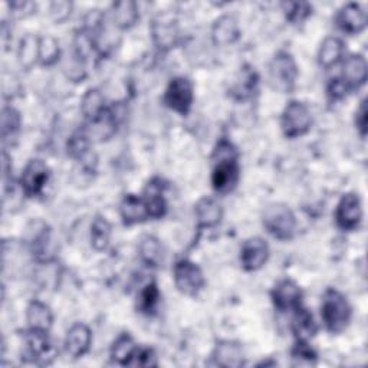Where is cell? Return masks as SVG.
<instances>
[{
  "mask_svg": "<svg viewBox=\"0 0 368 368\" xmlns=\"http://www.w3.org/2000/svg\"><path fill=\"white\" fill-rule=\"evenodd\" d=\"M239 180V163L235 147L222 140L214 152V165L212 173L213 189L219 193L233 190Z\"/></svg>",
  "mask_w": 368,
  "mask_h": 368,
  "instance_id": "6da1fadb",
  "label": "cell"
},
{
  "mask_svg": "<svg viewBox=\"0 0 368 368\" xmlns=\"http://www.w3.org/2000/svg\"><path fill=\"white\" fill-rule=\"evenodd\" d=\"M321 315L327 330L332 334H339L347 328L351 320V307L342 293L330 289L323 300Z\"/></svg>",
  "mask_w": 368,
  "mask_h": 368,
  "instance_id": "7a4b0ae2",
  "label": "cell"
},
{
  "mask_svg": "<svg viewBox=\"0 0 368 368\" xmlns=\"http://www.w3.org/2000/svg\"><path fill=\"white\" fill-rule=\"evenodd\" d=\"M263 225L266 230L281 240H288L295 233L297 220L285 205H272L265 210Z\"/></svg>",
  "mask_w": 368,
  "mask_h": 368,
  "instance_id": "3957f363",
  "label": "cell"
},
{
  "mask_svg": "<svg viewBox=\"0 0 368 368\" xmlns=\"http://www.w3.org/2000/svg\"><path fill=\"white\" fill-rule=\"evenodd\" d=\"M297 77L298 68L295 61L289 54L279 52L269 66V78H271L274 88L282 92H289L295 85Z\"/></svg>",
  "mask_w": 368,
  "mask_h": 368,
  "instance_id": "277c9868",
  "label": "cell"
},
{
  "mask_svg": "<svg viewBox=\"0 0 368 368\" xmlns=\"http://www.w3.org/2000/svg\"><path fill=\"white\" fill-rule=\"evenodd\" d=\"M312 124L308 108L300 101H290L282 114V130L289 138L304 135Z\"/></svg>",
  "mask_w": 368,
  "mask_h": 368,
  "instance_id": "5b68a950",
  "label": "cell"
},
{
  "mask_svg": "<svg viewBox=\"0 0 368 368\" xmlns=\"http://www.w3.org/2000/svg\"><path fill=\"white\" fill-rule=\"evenodd\" d=\"M175 282L180 292L193 297L203 289L205 277L198 265L184 259L175 266Z\"/></svg>",
  "mask_w": 368,
  "mask_h": 368,
  "instance_id": "8992f818",
  "label": "cell"
},
{
  "mask_svg": "<svg viewBox=\"0 0 368 368\" xmlns=\"http://www.w3.org/2000/svg\"><path fill=\"white\" fill-rule=\"evenodd\" d=\"M24 342H27L24 357H28L32 362L49 364L55 358L57 350L47 337V331L29 330V332L24 335Z\"/></svg>",
  "mask_w": 368,
  "mask_h": 368,
  "instance_id": "52a82bcc",
  "label": "cell"
},
{
  "mask_svg": "<svg viewBox=\"0 0 368 368\" xmlns=\"http://www.w3.org/2000/svg\"><path fill=\"white\" fill-rule=\"evenodd\" d=\"M164 103L170 110L186 115L193 104V84L183 77L175 78L165 91Z\"/></svg>",
  "mask_w": 368,
  "mask_h": 368,
  "instance_id": "ba28073f",
  "label": "cell"
},
{
  "mask_svg": "<svg viewBox=\"0 0 368 368\" xmlns=\"http://www.w3.org/2000/svg\"><path fill=\"white\" fill-rule=\"evenodd\" d=\"M47 180H49L47 165L42 160H31L23 171L20 184L24 194L29 196V198H35V196H39L43 191Z\"/></svg>",
  "mask_w": 368,
  "mask_h": 368,
  "instance_id": "9c48e42d",
  "label": "cell"
},
{
  "mask_svg": "<svg viewBox=\"0 0 368 368\" xmlns=\"http://www.w3.org/2000/svg\"><path fill=\"white\" fill-rule=\"evenodd\" d=\"M337 225L344 230H354L358 228L362 219V209L361 200L357 194H346L341 199L335 213Z\"/></svg>",
  "mask_w": 368,
  "mask_h": 368,
  "instance_id": "30bf717a",
  "label": "cell"
},
{
  "mask_svg": "<svg viewBox=\"0 0 368 368\" xmlns=\"http://www.w3.org/2000/svg\"><path fill=\"white\" fill-rule=\"evenodd\" d=\"M269 256L267 243L260 237H252L243 243L240 251V262L246 271H258Z\"/></svg>",
  "mask_w": 368,
  "mask_h": 368,
  "instance_id": "8fae6325",
  "label": "cell"
},
{
  "mask_svg": "<svg viewBox=\"0 0 368 368\" xmlns=\"http://www.w3.org/2000/svg\"><path fill=\"white\" fill-rule=\"evenodd\" d=\"M301 300L302 292L300 286L290 279H284L278 282V285L272 290V301L275 307L282 312L295 311L301 307Z\"/></svg>",
  "mask_w": 368,
  "mask_h": 368,
  "instance_id": "7c38bea8",
  "label": "cell"
},
{
  "mask_svg": "<svg viewBox=\"0 0 368 368\" xmlns=\"http://www.w3.org/2000/svg\"><path fill=\"white\" fill-rule=\"evenodd\" d=\"M91 346V331L84 324H75L68 331L65 338V348L73 358H80L88 353Z\"/></svg>",
  "mask_w": 368,
  "mask_h": 368,
  "instance_id": "4fadbf2b",
  "label": "cell"
},
{
  "mask_svg": "<svg viewBox=\"0 0 368 368\" xmlns=\"http://www.w3.org/2000/svg\"><path fill=\"white\" fill-rule=\"evenodd\" d=\"M337 24L341 31L347 34H358L367 24L365 12L357 3H350L342 8L337 15Z\"/></svg>",
  "mask_w": 368,
  "mask_h": 368,
  "instance_id": "5bb4252c",
  "label": "cell"
},
{
  "mask_svg": "<svg viewBox=\"0 0 368 368\" xmlns=\"http://www.w3.org/2000/svg\"><path fill=\"white\" fill-rule=\"evenodd\" d=\"M121 217L127 226H131L138 222H144L147 217H150L147 210L145 202L134 194H128L121 203Z\"/></svg>",
  "mask_w": 368,
  "mask_h": 368,
  "instance_id": "9a60e30c",
  "label": "cell"
},
{
  "mask_svg": "<svg viewBox=\"0 0 368 368\" xmlns=\"http://www.w3.org/2000/svg\"><path fill=\"white\" fill-rule=\"evenodd\" d=\"M367 62L361 55H351L344 64V81L350 89L360 88L367 81Z\"/></svg>",
  "mask_w": 368,
  "mask_h": 368,
  "instance_id": "2e32d148",
  "label": "cell"
},
{
  "mask_svg": "<svg viewBox=\"0 0 368 368\" xmlns=\"http://www.w3.org/2000/svg\"><path fill=\"white\" fill-rule=\"evenodd\" d=\"M163 190H164V186L160 179H154L145 189V196L142 199L145 202V206H147V210H149L150 217L153 219H159L164 216L167 210V205L163 198Z\"/></svg>",
  "mask_w": 368,
  "mask_h": 368,
  "instance_id": "e0dca14e",
  "label": "cell"
},
{
  "mask_svg": "<svg viewBox=\"0 0 368 368\" xmlns=\"http://www.w3.org/2000/svg\"><path fill=\"white\" fill-rule=\"evenodd\" d=\"M222 207L214 199L205 198L196 205V217L200 229L217 226L222 220Z\"/></svg>",
  "mask_w": 368,
  "mask_h": 368,
  "instance_id": "ac0fdd59",
  "label": "cell"
},
{
  "mask_svg": "<svg viewBox=\"0 0 368 368\" xmlns=\"http://www.w3.org/2000/svg\"><path fill=\"white\" fill-rule=\"evenodd\" d=\"M52 312L41 301H34L28 307V324L29 330L47 331L52 325Z\"/></svg>",
  "mask_w": 368,
  "mask_h": 368,
  "instance_id": "d6986e66",
  "label": "cell"
},
{
  "mask_svg": "<svg viewBox=\"0 0 368 368\" xmlns=\"http://www.w3.org/2000/svg\"><path fill=\"white\" fill-rule=\"evenodd\" d=\"M214 360L217 365L222 367H240L243 365L242 347L230 341L220 342L214 350Z\"/></svg>",
  "mask_w": 368,
  "mask_h": 368,
  "instance_id": "ffe728a7",
  "label": "cell"
},
{
  "mask_svg": "<svg viewBox=\"0 0 368 368\" xmlns=\"http://www.w3.org/2000/svg\"><path fill=\"white\" fill-rule=\"evenodd\" d=\"M135 353L137 346L128 334H122L121 337H118L111 348V357L119 365H131Z\"/></svg>",
  "mask_w": 368,
  "mask_h": 368,
  "instance_id": "44dd1931",
  "label": "cell"
},
{
  "mask_svg": "<svg viewBox=\"0 0 368 368\" xmlns=\"http://www.w3.org/2000/svg\"><path fill=\"white\" fill-rule=\"evenodd\" d=\"M239 38L237 23L230 16L220 17L213 27V41L216 45H230Z\"/></svg>",
  "mask_w": 368,
  "mask_h": 368,
  "instance_id": "7402d4cb",
  "label": "cell"
},
{
  "mask_svg": "<svg viewBox=\"0 0 368 368\" xmlns=\"http://www.w3.org/2000/svg\"><path fill=\"white\" fill-rule=\"evenodd\" d=\"M292 327L297 338L301 341H308L316 334V324L314 321L312 314L302 307L295 309V318H293Z\"/></svg>",
  "mask_w": 368,
  "mask_h": 368,
  "instance_id": "603a6c76",
  "label": "cell"
},
{
  "mask_svg": "<svg viewBox=\"0 0 368 368\" xmlns=\"http://www.w3.org/2000/svg\"><path fill=\"white\" fill-rule=\"evenodd\" d=\"M258 84V75L252 68H244L240 72V78L235 82L232 88V94L237 100H248V98L255 94Z\"/></svg>",
  "mask_w": 368,
  "mask_h": 368,
  "instance_id": "cb8c5ba5",
  "label": "cell"
},
{
  "mask_svg": "<svg viewBox=\"0 0 368 368\" xmlns=\"http://www.w3.org/2000/svg\"><path fill=\"white\" fill-rule=\"evenodd\" d=\"M344 52V43L338 38H328L320 49V65L324 68L334 66Z\"/></svg>",
  "mask_w": 368,
  "mask_h": 368,
  "instance_id": "d4e9b609",
  "label": "cell"
},
{
  "mask_svg": "<svg viewBox=\"0 0 368 368\" xmlns=\"http://www.w3.org/2000/svg\"><path fill=\"white\" fill-rule=\"evenodd\" d=\"M111 225L105 217L98 216L91 226V242L96 251H104L110 244Z\"/></svg>",
  "mask_w": 368,
  "mask_h": 368,
  "instance_id": "484cf974",
  "label": "cell"
},
{
  "mask_svg": "<svg viewBox=\"0 0 368 368\" xmlns=\"http://www.w3.org/2000/svg\"><path fill=\"white\" fill-rule=\"evenodd\" d=\"M112 17L118 28L127 29L137 22L138 10L134 2H118L114 5Z\"/></svg>",
  "mask_w": 368,
  "mask_h": 368,
  "instance_id": "4316f807",
  "label": "cell"
},
{
  "mask_svg": "<svg viewBox=\"0 0 368 368\" xmlns=\"http://www.w3.org/2000/svg\"><path fill=\"white\" fill-rule=\"evenodd\" d=\"M41 57V39L28 35L20 42L19 47V61L20 65L24 68H31L36 59Z\"/></svg>",
  "mask_w": 368,
  "mask_h": 368,
  "instance_id": "83f0119b",
  "label": "cell"
},
{
  "mask_svg": "<svg viewBox=\"0 0 368 368\" xmlns=\"http://www.w3.org/2000/svg\"><path fill=\"white\" fill-rule=\"evenodd\" d=\"M140 256L147 265L157 266L163 260V249L160 242L153 236L144 237L140 243Z\"/></svg>",
  "mask_w": 368,
  "mask_h": 368,
  "instance_id": "f1b7e54d",
  "label": "cell"
},
{
  "mask_svg": "<svg viewBox=\"0 0 368 368\" xmlns=\"http://www.w3.org/2000/svg\"><path fill=\"white\" fill-rule=\"evenodd\" d=\"M105 104H104V98L103 95L98 92L96 89H91L87 92L82 101V112L87 117L89 122L95 121L98 117H100L105 111Z\"/></svg>",
  "mask_w": 368,
  "mask_h": 368,
  "instance_id": "f546056e",
  "label": "cell"
},
{
  "mask_svg": "<svg viewBox=\"0 0 368 368\" xmlns=\"http://www.w3.org/2000/svg\"><path fill=\"white\" fill-rule=\"evenodd\" d=\"M159 301H160L159 288L154 282H152L149 285H145L144 289L140 292L138 301H137V308L144 314H150V312L156 311Z\"/></svg>",
  "mask_w": 368,
  "mask_h": 368,
  "instance_id": "4dcf8cb0",
  "label": "cell"
},
{
  "mask_svg": "<svg viewBox=\"0 0 368 368\" xmlns=\"http://www.w3.org/2000/svg\"><path fill=\"white\" fill-rule=\"evenodd\" d=\"M31 249L39 260H46L51 255V232L46 226L35 232V236L31 239Z\"/></svg>",
  "mask_w": 368,
  "mask_h": 368,
  "instance_id": "1f68e13d",
  "label": "cell"
},
{
  "mask_svg": "<svg viewBox=\"0 0 368 368\" xmlns=\"http://www.w3.org/2000/svg\"><path fill=\"white\" fill-rule=\"evenodd\" d=\"M20 127V115L15 108L6 107L2 112V137L8 142L12 137L16 135Z\"/></svg>",
  "mask_w": 368,
  "mask_h": 368,
  "instance_id": "d6a6232c",
  "label": "cell"
},
{
  "mask_svg": "<svg viewBox=\"0 0 368 368\" xmlns=\"http://www.w3.org/2000/svg\"><path fill=\"white\" fill-rule=\"evenodd\" d=\"M89 149V141L85 131H78L73 134L68 142V153L73 159H82Z\"/></svg>",
  "mask_w": 368,
  "mask_h": 368,
  "instance_id": "836d02e7",
  "label": "cell"
},
{
  "mask_svg": "<svg viewBox=\"0 0 368 368\" xmlns=\"http://www.w3.org/2000/svg\"><path fill=\"white\" fill-rule=\"evenodd\" d=\"M59 57V46L54 38L41 39V57L43 65H52Z\"/></svg>",
  "mask_w": 368,
  "mask_h": 368,
  "instance_id": "e575fe53",
  "label": "cell"
},
{
  "mask_svg": "<svg viewBox=\"0 0 368 368\" xmlns=\"http://www.w3.org/2000/svg\"><path fill=\"white\" fill-rule=\"evenodd\" d=\"M292 358L297 364H314L316 360V353L308 346L307 341L298 339L297 346L292 350Z\"/></svg>",
  "mask_w": 368,
  "mask_h": 368,
  "instance_id": "d590c367",
  "label": "cell"
},
{
  "mask_svg": "<svg viewBox=\"0 0 368 368\" xmlns=\"http://www.w3.org/2000/svg\"><path fill=\"white\" fill-rule=\"evenodd\" d=\"M154 36L161 46H173L175 39H176V29L173 23H163V24H156L154 29Z\"/></svg>",
  "mask_w": 368,
  "mask_h": 368,
  "instance_id": "8d00e7d4",
  "label": "cell"
},
{
  "mask_svg": "<svg viewBox=\"0 0 368 368\" xmlns=\"http://www.w3.org/2000/svg\"><path fill=\"white\" fill-rule=\"evenodd\" d=\"M284 8L286 9V17L295 23L302 22L312 10L308 3H285Z\"/></svg>",
  "mask_w": 368,
  "mask_h": 368,
  "instance_id": "74e56055",
  "label": "cell"
},
{
  "mask_svg": "<svg viewBox=\"0 0 368 368\" xmlns=\"http://www.w3.org/2000/svg\"><path fill=\"white\" fill-rule=\"evenodd\" d=\"M131 365L156 367L157 365V357L152 348H137V353L134 355Z\"/></svg>",
  "mask_w": 368,
  "mask_h": 368,
  "instance_id": "f35d334b",
  "label": "cell"
},
{
  "mask_svg": "<svg viewBox=\"0 0 368 368\" xmlns=\"http://www.w3.org/2000/svg\"><path fill=\"white\" fill-rule=\"evenodd\" d=\"M348 91L350 88L347 87V84L339 78L331 80L328 85V95L332 98V100H341V98H344L347 95Z\"/></svg>",
  "mask_w": 368,
  "mask_h": 368,
  "instance_id": "ab89813d",
  "label": "cell"
},
{
  "mask_svg": "<svg viewBox=\"0 0 368 368\" xmlns=\"http://www.w3.org/2000/svg\"><path fill=\"white\" fill-rule=\"evenodd\" d=\"M367 100H364L357 111V117H355V124L361 133V135L367 134V122H368V115H367Z\"/></svg>",
  "mask_w": 368,
  "mask_h": 368,
  "instance_id": "60d3db41",
  "label": "cell"
}]
</instances>
